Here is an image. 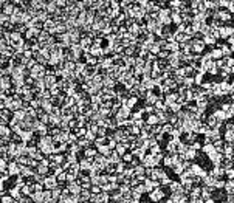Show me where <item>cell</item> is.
I'll return each mask as SVG.
<instances>
[{
    "mask_svg": "<svg viewBox=\"0 0 234 203\" xmlns=\"http://www.w3.org/2000/svg\"><path fill=\"white\" fill-rule=\"evenodd\" d=\"M203 151H205L206 154H212V152H214V147H212V144H206V146L203 147Z\"/></svg>",
    "mask_w": 234,
    "mask_h": 203,
    "instance_id": "cell-2",
    "label": "cell"
},
{
    "mask_svg": "<svg viewBox=\"0 0 234 203\" xmlns=\"http://www.w3.org/2000/svg\"><path fill=\"white\" fill-rule=\"evenodd\" d=\"M2 75H3V70H0V78H2Z\"/></svg>",
    "mask_w": 234,
    "mask_h": 203,
    "instance_id": "cell-9",
    "label": "cell"
},
{
    "mask_svg": "<svg viewBox=\"0 0 234 203\" xmlns=\"http://www.w3.org/2000/svg\"><path fill=\"white\" fill-rule=\"evenodd\" d=\"M163 191H155V192H152V200H161V198H163Z\"/></svg>",
    "mask_w": 234,
    "mask_h": 203,
    "instance_id": "cell-1",
    "label": "cell"
},
{
    "mask_svg": "<svg viewBox=\"0 0 234 203\" xmlns=\"http://www.w3.org/2000/svg\"><path fill=\"white\" fill-rule=\"evenodd\" d=\"M99 191H101V189H99L98 186H93V188H91V192H99Z\"/></svg>",
    "mask_w": 234,
    "mask_h": 203,
    "instance_id": "cell-7",
    "label": "cell"
},
{
    "mask_svg": "<svg viewBox=\"0 0 234 203\" xmlns=\"http://www.w3.org/2000/svg\"><path fill=\"white\" fill-rule=\"evenodd\" d=\"M135 102H136V98H135V96L129 99V106H133V104H135Z\"/></svg>",
    "mask_w": 234,
    "mask_h": 203,
    "instance_id": "cell-5",
    "label": "cell"
},
{
    "mask_svg": "<svg viewBox=\"0 0 234 203\" xmlns=\"http://www.w3.org/2000/svg\"><path fill=\"white\" fill-rule=\"evenodd\" d=\"M157 122H158V116H151V118H149V124H151V126L157 124Z\"/></svg>",
    "mask_w": 234,
    "mask_h": 203,
    "instance_id": "cell-3",
    "label": "cell"
},
{
    "mask_svg": "<svg viewBox=\"0 0 234 203\" xmlns=\"http://www.w3.org/2000/svg\"><path fill=\"white\" fill-rule=\"evenodd\" d=\"M90 166V160H82L81 161V167H89Z\"/></svg>",
    "mask_w": 234,
    "mask_h": 203,
    "instance_id": "cell-4",
    "label": "cell"
},
{
    "mask_svg": "<svg viewBox=\"0 0 234 203\" xmlns=\"http://www.w3.org/2000/svg\"><path fill=\"white\" fill-rule=\"evenodd\" d=\"M124 161L126 163H130V161H132V155H126L124 157Z\"/></svg>",
    "mask_w": 234,
    "mask_h": 203,
    "instance_id": "cell-6",
    "label": "cell"
},
{
    "mask_svg": "<svg viewBox=\"0 0 234 203\" xmlns=\"http://www.w3.org/2000/svg\"><path fill=\"white\" fill-rule=\"evenodd\" d=\"M51 101H53V102H56L57 99H51ZM62 101H64V96H59V102H62Z\"/></svg>",
    "mask_w": 234,
    "mask_h": 203,
    "instance_id": "cell-8",
    "label": "cell"
}]
</instances>
